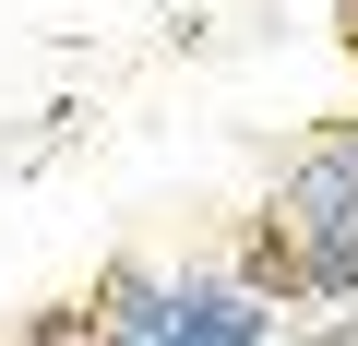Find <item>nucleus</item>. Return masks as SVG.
I'll return each mask as SVG.
<instances>
[{"instance_id": "f257e3e1", "label": "nucleus", "mask_w": 358, "mask_h": 346, "mask_svg": "<svg viewBox=\"0 0 358 346\" xmlns=\"http://www.w3.org/2000/svg\"><path fill=\"white\" fill-rule=\"evenodd\" d=\"M275 239H287V298H358V131H322L275 180Z\"/></svg>"}, {"instance_id": "f03ea898", "label": "nucleus", "mask_w": 358, "mask_h": 346, "mask_svg": "<svg viewBox=\"0 0 358 346\" xmlns=\"http://www.w3.org/2000/svg\"><path fill=\"white\" fill-rule=\"evenodd\" d=\"M155 346H275V298L239 287V275H167Z\"/></svg>"}, {"instance_id": "7ed1b4c3", "label": "nucleus", "mask_w": 358, "mask_h": 346, "mask_svg": "<svg viewBox=\"0 0 358 346\" xmlns=\"http://www.w3.org/2000/svg\"><path fill=\"white\" fill-rule=\"evenodd\" d=\"M96 322H108V334H131V346H155V322H167V275L108 263V275H96Z\"/></svg>"}, {"instance_id": "20e7f679", "label": "nucleus", "mask_w": 358, "mask_h": 346, "mask_svg": "<svg viewBox=\"0 0 358 346\" xmlns=\"http://www.w3.org/2000/svg\"><path fill=\"white\" fill-rule=\"evenodd\" d=\"M84 334H96V298H72V310H36V334H24V346H84Z\"/></svg>"}, {"instance_id": "39448f33", "label": "nucleus", "mask_w": 358, "mask_h": 346, "mask_svg": "<svg viewBox=\"0 0 358 346\" xmlns=\"http://www.w3.org/2000/svg\"><path fill=\"white\" fill-rule=\"evenodd\" d=\"M84 346H131V334H108V322H96V334H84Z\"/></svg>"}]
</instances>
